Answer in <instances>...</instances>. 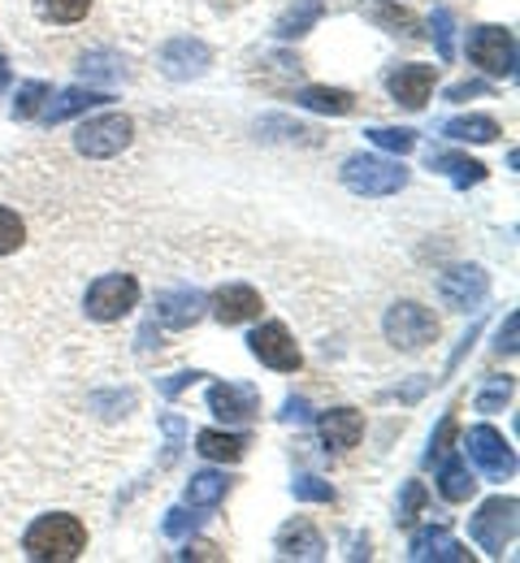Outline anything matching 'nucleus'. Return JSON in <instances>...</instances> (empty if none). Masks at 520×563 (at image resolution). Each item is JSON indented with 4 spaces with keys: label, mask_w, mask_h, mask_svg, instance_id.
<instances>
[{
    "label": "nucleus",
    "mask_w": 520,
    "mask_h": 563,
    "mask_svg": "<svg viewBox=\"0 0 520 563\" xmlns=\"http://www.w3.org/2000/svg\"><path fill=\"white\" fill-rule=\"evenodd\" d=\"M87 551V525L70 511L35 516L22 533V555L35 563H70Z\"/></svg>",
    "instance_id": "1"
},
{
    "label": "nucleus",
    "mask_w": 520,
    "mask_h": 563,
    "mask_svg": "<svg viewBox=\"0 0 520 563\" xmlns=\"http://www.w3.org/2000/svg\"><path fill=\"white\" fill-rule=\"evenodd\" d=\"M343 187L352 196H365V200H386V196H399L408 183H412V169L399 161V156H381V152H352L339 169Z\"/></svg>",
    "instance_id": "2"
},
{
    "label": "nucleus",
    "mask_w": 520,
    "mask_h": 563,
    "mask_svg": "<svg viewBox=\"0 0 520 563\" xmlns=\"http://www.w3.org/2000/svg\"><path fill=\"white\" fill-rule=\"evenodd\" d=\"M381 334L395 352H425L430 343H439V317L417 299H399L386 308Z\"/></svg>",
    "instance_id": "3"
},
{
    "label": "nucleus",
    "mask_w": 520,
    "mask_h": 563,
    "mask_svg": "<svg viewBox=\"0 0 520 563\" xmlns=\"http://www.w3.org/2000/svg\"><path fill=\"white\" fill-rule=\"evenodd\" d=\"M460 451H464V460H468L482 477H490V482H512V477H517V446H512L490 421L473 424V429L464 433Z\"/></svg>",
    "instance_id": "4"
},
{
    "label": "nucleus",
    "mask_w": 520,
    "mask_h": 563,
    "mask_svg": "<svg viewBox=\"0 0 520 563\" xmlns=\"http://www.w3.org/2000/svg\"><path fill=\"white\" fill-rule=\"evenodd\" d=\"M517 511H520V503L512 494H490V498L473 511L468 538H473L490 560H499V555L517 542Z\"/></svg>",
    "instance_id": "5"
},
{
    "label": "nucleus",
    "mask_w": 520,
    "mask_h": 563,
    "mask_svg": "<svg viewBox=\"0 0 520 563\" xmlns=\"http://www.w3.org/2000/svg\"><path fill=\"white\" fill-rule=\"evenodd\" d=\"M464 53L486 78H517V35L512 26H473L464 40Z\"/></svg>",
    "instance_id": "6"
},
{
    "label": "nucleus",
    "mask_w": 520,
    "mask_h": 563,
    "mask_svg": "<svg viewBox=\"0 0 520 563\" xmlns=\"http://www.w3.org/2000/svg\"><path fill=\"white\" fill-rule=\"evenodd\" d=\"M135 143V118L126 113H96L75 131V152L87 161H113Z\"/></svg>",
    "instance_id": "7"
},
{
    "label": "nucleus",
    "mask_w": 520,
    "mask_h": 563,
    "mask_svg": "<svg viewBox=\"0 0 520 563\" xmlns=\"http://www.w3.org/2000/svg\"><path fill=\"white\" fill-rule=\"evenodd\" d=\"M140 308V282L131 274H100L82 295V312L100 325H113Z\"/></svg>",
    "instance_id": "8"
},
{
    "label": "nucleus",
    "mask_w": 520,
    "mask_h": 563,
    "mask_svg": "<svg viewBox=\"0 0 520 563\" xmlns=\"http://www.w3.org/2000/svg\"><path fill=\"white\" fill-rule=\"evenodd\" d=\"M156 70L165 74L169 82H191V78H204L213 70V48L196 35H174L161 44L156 53Z\"/></svg>",
    "instance_id": "9"
},
{
    "label": "nucleus",
    "mask_w": 520,
    "mask_h": 563,
    "mask_svg": "<svg viewBox=\"0 0 520 563\" xmlns=\"http://www.w3.org/2000/svg\"><path fill=\"white\" fill-rule=\"evenodd\" d=\"M247 352L256 355L265 368H274V373H299V364H303L299 343L291 339V330H287L283 321L256 325V330L247 334Z\"/></svg>",
    "instance_id": "10"
},
{
    "label": "nucleus",
    "mask_w": 520,
    "mask_h": 563,
    "mask_svg": "<svg viewBox=\"0 0 520 563\" xmlns=\"http://www.w3.org/2000/svg\"><path fill=\"white\" fill-rule=\"evenodd\" d=\"M439 295L451 312H477L490 295V274L482 265H451L439 278Z\"/></svg>",
    "instance_id": "11"
},
{
    "label": "nucleus",
    "mask_w": 520,
    "mask_h": 563,
    "mask_svg": "<svg viewBox=\"0 0 520 563\" xmlns=\"http://www.w3.org/2000/svg\"><path fill=\"white\" fill-rule=\"evenodd\" d=\"M434 82H439V66H421V62H403L386 74V91L395 104H403L408 113H421L434 96Z\"/></svg>",
    "instance_id": "12"
},
{
    "label": "nucleus",
    "mask_w": 520,
    "mask_h": 563,
    "mask_svg": "<svg viewBox=\"0 0 520 563\" xmlns=\"http://www.w3.org/2000/svg\"><path fill=\"white\" fill-rule=\"evenodd\" d=\"M209 312H213L225 330H230V325L261 321L265 299H261V290H256V286H247V282H222V286L209 295Z\"/></svg>",
    "instance_id": "13"
},
{
    "label": "nucleus",
    "mask_w": 520,
    "mask_h": 563,
    "mask_svg": "<svg viewBox=\"0 0 520 563\" xmlns=\"http://www.w3.org/2000/svg\"><path fill=\"white\" fill-rule=\"evenodd\" d=\"M209 412L225 424H247L261 417V390L247 382H213L204 395Z\"/></svg>",
    "instance_id": "14"
},
{
    "label": "nucleus",
    "mask_w": 520,
    "mask_h": 563,
    "mask_svg": "<svg viewBox=\"0 0 520 563\" xmlns=\"http://www.w3.org/2000/svg\"><path fill=\"white\" fill-rule=\"evenodd\" d=\"M209 312V295L191 290V286H174V290H161L156 295V325L165 330H191L200 317Z\"/></svg>",
    "instance_id": "15"
},
{
    "label": "nucleus",
    "mask_w": 520,
    "mask_h": 563,
    "mask_svg": "<svg viewBox=\"0 0 520 563\" xmlns=\"http://www.w3.org/2000/svg\"><path fill=\"white\" fill-rule=\"evenodd\" d=\"M425 169L443 174L455 191H468V187H482L490 178V169L468 156V152H455V147H425Z\"/></svg>",
    "instance_id": "16"
},
{
    "label": "nucleus",
    "mask_w": 520,
    "mask_h": 563,
    "mask_svg": "<svg viewBox=\"0 0 520 563\" xmlns=\"http://www.w3.org/2000/svg\"><path fill=\"white\" fill-rule=\"evenodd\" d=\"M468 547L460 538H451L446 525H430V529H417L408 538V560L412 563H468Z\"/></svg>",
    "instance_id": "17"
},
{
    "label": "nucleus",
    "mask_w": 520,
    "mask_h": 563,
    "mask_svg": "<svg viewBox=\"0 0 520 563\" xmlns=\"http://www.w3.org/2000/svg\"><path fill=\"white\" fill-rule=\"evenodd\" d=\"M109 100H113V96L100 91V87H66V91H57V96L44 100L40 122H44V126H62V122H70V118H82V113L109 104Z\"/></svg>",
    "instance_id": "18"
},
{
    "label": "nucleus",
    "mask_w": 520,
    "mask_h": 563,
    "mask_svg": "<svg viewBox=\"0 0 520 563\" xmlns=\"http://www.w3.org/2000/svg\"><path fill=\"white\" fill-rule=\"evenodd\" d=\"M274 551H278V560H325V538L312 520L296 516L274 533Z\"/></svg>",
    "instance_id": "19"
},
{
    "label": "nucleus",
    "mask_w": 520,
    "mask_h": 563,
    "mask_svg": "<svg viewBox=\"0 0 520 563\" xmlns=\"http://www.w3.org/2000/svg\"><path fill=\"white\" fill-rule=\"evenodd\" d=\"M317 433H321L325 451L343 455V451L361 446V438H365V417H361L356 408H330V412L317 417Z\"/></svg>",
    "instance_id": "20"
},
{
    "label": "nucleus",
    "mask_w": 520,
    "mask_h": 563,
    "mask_svg": "<svg viewBox=\"0 0 520 563\" xmlns=\"http://www.w3.org/2000/svg\"><path fill=\"white\" fill-rule=\"evenodd\" d=\"M434 468H439L434 482H439V494H443L446 503H468L477 494V477H473V468H468V460H464L460 446H451L446 455H439Z\"/></svg>",
    "instance_id": "21"
},
{
    "label": "nucleus",
    "mask_w": 520,
    "mask_h": 563,
    "mask_svg": "<svg viewBox=\"0 0 520 563\" xmlns=\"http://www.w3.org/2000/svg\"><path fill=\"white\" fill-rule=\"evenodd\" d=\"M296 109L321 113V118H347L356 113V96L347 87H330V82H308L296 91Z\"/></svg>",
    "instance_id": "22"
},
{
    "label": "nucleus",
    "mask_w": 520,
    "mask_h": 563,
    "mask_svg": "<svg viewBox=\"0 0 520 563\" xmlns=\"http://www.w3.org/2000/svg\"><path fill=\"white\" fill-rule=\"evenodd\" d=\"M230 490H234V477L225 468H200V473H191V482L182 490V503H191L200 511H213V507H222Z\"/></svg>",
    "instance_id": "23"
},
{
    "label": "nucleus",
    "mask_w": 520,
    "mask_h": 563,
    "mask_svg": "<svg viewBox=\"0 0 520 563\" xmlns=\"http://www.w3.org/2000/svg\"><path fill=\"white\" fill-rule=\"evenodd\" d=\"M439 135L451 143H495L504 135V126L490 118V113H460V118H446L443 126H439Z\"/></svg>",
    "instance_id": "24"
},
{
    "label": "nucleus",
    "mask_w": 520,
    "mask_h": 563,
    "mask_svg": "<svg viewBox=\"0 0 520 563\" xmlns=\"http://www.w3.org/2000/svg\"><path fill=\"white\" fill-rule=\"evenodd\" d=\"M247 446H252L247 433H230V429H200L196 433V451L213 464H239L247 455Z\"/></svg>",
    "instance_id": "25"
},
{
    "label": "nucleus",
    "mask_w": 520,
    "mask_h": 563,
    "mask_svg": "<svg viewBox=\"0 0 520 563\" xmlns=\"http://www.w3.org/2000/svg\"><path fill=\"white\" fill-rule=\"evenodd\" d=\"M321 18H325V0H296V4H287V9L278 13V22H274V40H283V44L303 40Z\"/></svg>",
    "instance_id": "26"
},
{
    "label": "nucleus",
    "mask_w": 520,
    "mask_h": 563,
    "mask_svg": "<svg viewBox=\"0 0 520 563\" xmlns=\"http://www.w3.org/2000/svg\"><path fill=\"white\" fill-rule=\"evenodd\" d=\"M365 9V18H369L373 26H381L386 35H403V40H421V22L403 9V4H395V0H365L361 4Z\"/></svg>",
    "instance_id": "27"
},
{
    "label": "nucleus",
    "mask_w": 520,
    "mask_h": 563,
    "mask_svg": "<svg viewBox=\"0 0 520 563\" xmlns=\"http://www.w3.org/2000/svg\"><path fill=\"white\" fill-rule=\"evenodd\" d=\"M204 511L200 507H191V503H178V507H169L165 516H161V533L169 538V542H187V538H196L200 529H204Z\"/></svg>",
    "instance_id": "28"
},
{
    "label": "nucleus",
    "mask_w": 520,
    "mask_h": 563,
    "mask_svg": "<svg viewBox=\"0 0 520 563\" xmlns=\"http://www.w3.org/2000/svg\"><path fill=\"white\" fill-rule=\"evenodd\" d=\"M48 96H53V87H48V82H40V78L18 82L13 104H9V118H13V122H31V118H40V109H44V100H48Z\"/></svg>",
    "instance_id": "29"
},
{
    "label": "nucleus",
    "mask_w": 520,
    "mask_h": 563,
    "mask_svg": "<svg viewBox=\"0 0 520 563\" xmlns=\"http://www.w3.org/2000/svg\"><path fill=\"white\" fill-rule=\"evenodd\" d=\"M365 140L377 147V152H390V156H408L417 147V131L412 126H369Z\"/></svg>",
    "instance_id": "30"
},
{
    "label": "nucleus",
    "mask_w": 520,
    "mask_h": 563,
    "mask_svg": "<svg viewBox=\"0 0 520 563\" xmlns=\"http://www.w3.org/2000/svg\"><path fill=\"white\" fill-rule=\"evenodd\" d=\"M512 395H517V377H508V373L504 377H486V386L477 390V404L473 408L490 417V412H504L512 404Z\"/></svg>",
    "instance_id": "31"
},
{
    "label": "nucleus",
    "mask_w": 520,
    "mask_h": 563,
    "mask_svg": "<svg viewBox=\"0 0 520 563\" xmlns=\"http://www.w3.org/2000/svg\"><path fill=\"white\" fill-rule=\"evenodd\" d=\"M430 40L439 48V62H455V13L446 4L430 13Z\"/></svg>",
    "instance_id": "32"
},
{
    "label": "nucleus",
    "mask_w": 520,
    "mask_h": 563,
    "mask_svg": "<svg viewBox=\"0 0 520 563\" xmlns=\"http://www.w3.org/2000/svg\"><path fill=\"white\" fill-rule=\"evenodd\" d=\"M35 13L44 22H57V26H70V22H82L91 13V0H35Z\"/></svg>",
    "instance_id": "33"
},
{
    "label": "nucleus",
    "mask_w": 520,
    "mask_h": 563,
    "mask_svg": "<svg viewBox=\"0 0 520 563\" xmlns=\"http://www.w3.org/2000/svg\"><path fill=\"white\" fill-rule=\"evenodd\" d=\"M455 438H460V417H455V408H451V412H443V421L434 424V433H430L425 468H434V464H439V455H446V451L455 446Z\"/></svg>",
    "instance_id": "34"
},
{
    "label": "nucleus",
    "mask_w": 520,
    "mask_h": 563,
    "mask_svg": "<svg viewBox=\"0 0 520 563\" xmlns=\"http://www.w3.org/2000/svg\"><path fill=\"white\" fill-rule=\"evenodd\" d=\"M78 74H82L87 82H96V78L118 82V78H126V62H122V57H113V53H87V57L78 62Z\"/></svg>",
    "instance_id": "35"
},
{
    "label": "nucleus",
    "mask_w": 520,
    "mask_h": 563,
    "mask_svg": "<svg viewBox=\"0 0 520 563\" xmlns=\"http://www.w3.org/2000/svg\"><path fill=\"white\" fill-rule=\"evenodd\" d=\"M425 503H430V490H425V482H403V490H399V503H395V520L399 525H412L421 511H425Z\"/></svg>",
    "instance_id": "36"
},
{
    "label": "nucleus",
    "mask_w": 520,
    "mask_h": 563,
    "mask_svg": "<svg viewBox=\"0 0 520 563\" xmlns=\"http://www.w3.org/2000/svg\"><path fill=\"white\" fill-rule=\"evenodd\" d=\"M161 429H165V455H161V468H174L182 446H187V421L178 412H165L161 417Z\"/></svg>",
    "instance_id": "37"
},
{
    "label": "nucleus",
    "mask_w": 520,
    "mask_h": 563,
    "mask_svg": "<svg viewBox=\"0 0 520 563\" xmlns=\"http://www.w3.org/2000/svg\"><path fill=\"white\" fill-rule=\"evenodd\" d=\"M291 494H296L299 503H325V507L339 498V490L325 477H312V473H299L296 482H291Z\"/></svg>",
    "instance_id": "38"
},
{
    "label": "nucleus",
    "mask_w": 520,
    "mask_h": 563,
    "mask_svg": "<svg viewBox=\"0 0 520 563\" xmlns=\"http://www.w3.org/2000/svg\"><path fill=\"white\" fill-rule=\"evenodd\" d=\"M22 243H26V225H22V217L0 205V256H13Z\"/></svg>",
    "instance_id": "39"
},
{
    "label": "nucleus",
    "mask_w": 520,
    "mask_h": 563,
    "mask_svg": "<svg viewBox=\"0 0 520 563\" xmlns=\"http://www.w3.org/2000/svg\"><path fill=\"white\" fill-rule=\"evenodd\" d=\"M256 131H283L274 140H291V143H317V131L312 126H299V122H287V118H261Z\"/></svg>",
    "instance_id": "40"
},
{
    "label": "nucleus",
    "mask_w": 520,
    "mask_h": 563,
    "mask_svg": "<svg viewBox=\"0 0 520 563\" xmlns=\"http://www.w3.org/2000/svg\"><path fill=\"white\" fill-rule=\"evenodd\" d=\"M200 377H204L200 368H182V373H169V377H161V382H156V390H161L165 399H178V395H182V390H191Z\"/></svg>",
    "instance_id": "41"
},
{
    "label": "nucleus",
    "mask_w": 520,
    "mask_h": 563,
    "mask_svg": "<svg viewBox=\"0 0 520 563\" xmlns=\"http://www.w3.org/2000/svg\"><path fill=\"white\" fill-rule=\"evenodd\" d=\"M91 408H113L109 417H126L135 408V390H109V395H91Z\"/></svg>",
    "instance_id": "42"
},
{
    "label": "nucleus",
    "mask_w": 520,
    "mask_h": 563,
    "mask_svg": "<svg viewBox=\"0 0 520 563\" xmlns=\"http://www.w3.org/2000/svg\"><path fill=\"white\" fill-rule=\"evenodd\" d=\"M517 330H520V317L517 312H508V321H504V325H499V334H495V355L517 352Z\"/></svg>",
    "instance_id": "43"
},
{
    "label": "nucleus",
    "mask_w": 520,
    "mask_h": 563,
    "mask_svg": "<svg viewBox=\"0 0 520 563\" xmlns=\"http://www.w3.org/2000/svg\"><path fill=\"white\" fill-rule=\"evenodd\" d=\"M312 417V404L303 399V395H287V404H283V412H278V421L283 424H303Z\"/></svg>",
    "instance_id": "44"
},
{
    "label": "nucleus",
    "mask_w": 520,
    "mask_h": 563,
    "mask_svg": "<svg viewBox=\"0 0 520 563\" xmlns=\"http://www.w3.org/2000/svg\"><path fill=\"white\" fill-rule=\"evenodd\" d=\"M425 390H430V377H417L412 386H395V390H381V399H403V404H417Z\"/></svg>",
    "instance_id": "45"
},
{
    "label": "nucleus",
    "mask_w": 520,
    "mask_h": 563,
    "mask_svg": "<svg viewBox=\"0 0 520 563\" xmlns=\"http://www.w3.org/2000/svg\"><path fill=\"white\" fill-rule=\"evenodd\" d=\"M468 96H490V82H477V78H468V82H455V87H446V100H468Z\"/></svg>",
    "instance_id": "46"
},
{
    "label": "nucleus",
    "mask_w": 520,
    "mask_h": 563,
    "mask_svg": "<svg viewBox=\"0 0 520 563\" xmlns=\"http://www.w3.org/2000/svg\"><path fill=\"white\" fill-rule=\"evenodd\" d=\"M477 334H482V325H468V334L460 339V347H455V352H451V360H446V373H455V368H460V360H464V355L473 352V343H477Z\"/></svg>",
    "instance_id": "47"
},
{
    "label": "nucleus",
    "mask_w": 520,
    "mask_h": 563,
    "mask_svg": "<svg viewBox=\"0 0 520 563\" xmlns=\"http://www.w3.org/2000/svg\"><path fill=\"white\" fill-rule=\"evenodd\" d=\"M178 560H222V555H218V547H209V542H196V547L187 542V551H178Z\"/></svg>",
    "instance_id": "48"
},
{
    "label": "nucleus",
    "mask_w": 520,
    "mask_h": 563,
    "mask_svg": "<svg viewBox=\"0 0 520 563\" xmlns=\"http://www.w3.org/2000/svg\"><path fill=\"white\" fill-rule=\"evenodd\" d=\"M9 82H13V70H9V62H4V57H0V91H4V87H9Z\"/></svg>",
    "instance_id": "49"
}]
</instances>
